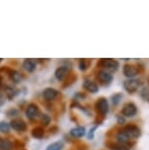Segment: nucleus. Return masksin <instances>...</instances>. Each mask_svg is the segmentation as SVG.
<instances>
[{"instance_id":"obj_14","label":"nucleus","mask_w":149,"mask_h":150,"mask_svg":"<svg viewBox=\"0 0 149 150\" xmlns=\"http://www.w3.org/2000/svg\"><path fill=\"white\" fill-rule=\"evenodd\" d=\"M70 134H71L72 137H83L85 135V129L81 126L76 127V128L71 129Z\"/></svg>"},{"instance_id":"obj_6","label":"nucleus","mask_w":149,"mask_h":150,"mask_svg":"<svg viewBox=\"0 0 149 150\" xmlns=\"http://www.w3.org/2000/svg\"><path fill=\"white\" fill-rule=\"evenodd\" d=\"M136 113H137V108H136V104L133 102H129L125 104L122 109V114L125 116V117H128V118L133 117Z\"/></svg>"},{"instance_id":"obj_2","label":"nucleus","mask_w":149,"mask_h":150,"mask_svg":"<svg viewBox=\"0 0 149 150\" xmlns=\"http://www.w3.org/2000/svg\"><path fill=\"white\" fill-rule=\"evenodd\" d=\"M100 66L105 69L107 72H116L119 69V62L114 60V59H101Z\"/></svg>"},{"instance_id":"obj_11","label":"nucleus","mask_w":149,"mask_h":150,"mask_svg":"<svg viewBox=\"0 0 149 150\" xmlns=\"http://www.w3.org/2000/svg\"><path fill=\"white\" fill-rule=\"evenodd\" d=\"M70 69L67 66H61L58 67L55 71V77L58 81H63L65 79L68 77Z\"/></svg>"},{"instance_id":"obj_21","label":"nucleus","mask_w":149,"mask_h":150,"mask_svg":"<svg viewBox=\"0 0 149 150\" xmlns=\"http://www.w3.org/2000/svg\"><path fill=\"white\" fill-rule=\"evenodd\" d=\"M50 121H51V118H50V116H48L47 114H42L40 116V123H41V125H43V126L49 125Z\"/></svg>"},{"instance_id":"obj_9","label":"nucleus","mask_w":149,"mask_h":150,"mask_svg":"<svg viewBox=\"0 0 149 150\" xmlns=\"http://www.w3.org/2000/svg\"><path fill=\"white\" fill-rule=\"evenodd\" d=\"M97 111L102 115H106L109 112V103L106 98H100L96 102Z\"/></svg>"},{"instance_id":"obj_22","label":"nucleus","mask_w":149,"mask_h":150,"mask_svg":"<svg viewBox=\"0 0 149 150\" xmlns=\"http://www.w3.org/2000/svg\"><path fill=\"white\" fill-rule=\"evenodd\" d=\"M123 97V95L122 94H115L112 96V99H113V103L114 104H118L119 103V101H120V99Z\"/></svg>"},{"instance_id":"obj_17","label":"nucleus","mask_w":149,"mask_h":150,"mask_svg":"<svg viewBox=\"0 0 149 150\" xmlns=\"http://www.w3.org/2000/svg\"><path fill=\"white\" fill-rule=\"evenodd\" d=\"M32 135L35 138H42L44 137V129L41 127H36L32 129Z\"/></svg>"},{"instance_id":"obj_24","label":"nucleus","mask_w":149,"mask_h":150,"mask_svg":"<svg viewBox=\"0 0 149 150\" xmlns=\"http://www.w3.org/2000/svg\"><path fill=\"white\" fill-rule=\"evenodd\" d=\"M114 150H129V149L125 148V147H118V148H115Z\"/></svg>"},{"instance_id":"obj_13","label":"nucleus","mask_w":149,"mask_h":150,"mask_svg":"<svg viewBox=\"0 0 149 150\" xmlns=\"http://www.w3.org/2000/svg\"><path fill=\"white\" fill-rule=\"evenodd\" d=\"M22 66H23L25 71H27L28 73L35 72L36 69V63L33 59H25Z\"/></svg>"},{"instance_id":"obj_16","label":"nucleus","mask_w":149,"mask_h":150,"mask_svg":"<svg viewBox=\"0 0 149 150\" xmlns=\"http://www.w3.org/2000/svg\"><path fill=\"white\" fill-rule=\"evenodd\" d=\"M9 77H10V80L15 83H20V81H22V79H23L22 78V74L15 70L9 71Z\"/></svg>"},{"instance_id":"obj_10","label":"nucleus","mask_w":149,"mask_h":150,"mask_svg":"<svg viewBox=\"0 0 149 150\" xmlns=\"http://www.w3.org/2000/svg\"><path fill=\"white\" fill-rule=\"evenodd\" d=\"M59 94V91L57 89L53 88V87H47L42 92V96L46 101H52L57 97Z\"/></svg>"},{"instance_id":"obj_5","label":"nucleus","mask_w":149,"mask_h":150,"mask_svg":"<svg viewBox=\"0 0 149 150\" xmlns=\"http://www.w3.org/2000/svg\"><path fill=\"white\" fill-rule=\"evenodd\" d=\"M9 124H10L11 129H15L17 132H25L28 128L26 122L20 118L13 119V120H11Z\"/></svg>"},{"instance_id":"obj_4","label":"nucleus","mask_w":149,"mask_h":150,"mask_svg":"<svg viewBox=\"0 0 149 150\" xmlns=\"http://www.w3.org/2000/svg\"><path fill=\"white\" fill-rule=\"evenodd\" d=\"M26 116L29 120H35L39 116V108L35 103H30L27 106Z\"/></svg>"},{"instance_id":"obj_20","label":"nucleus","mask_w":149,"mask_h":150,"mask_svg":"<svg viewBox=\"0 0 149 150\" xmlns=\"http://www.w3.org/2000/svg\"><path fill=\"white\" fill-rule=\"evenodd\" d=\"M5 91H6V95H7V97L8 98H13L14 96H15V94H16V91L17 90L15 89V87L14 86H6V89H5Z\"/></svg>"},{"instance_id":"obj_18","label":"nucleus","mask_w":149,"mask_h":150,"mask_svg":"<svg viewBox=\"0 0 149 150\" xmlns=\"http://www.w3.org/2000/svg\"><path fill=\"white\" fill-rule=\"evenodd\" d=\"M62 148H63V143L61 141H56V142L50 143L45 150H62Z\"/></svg>"},{"instance_id":"obj_23","label":"nucleus","mask_w":149,"mask_h":150,"mask_svg":"<svg viewBox=\"0 0 149 150\" xmlns=\"http://www.w3.org/2000/svg\"><path fill=\"white\" fill-rule=\"evenodd\" d=\"M86 67H88V65H86V60H81L80 61V69L81 71H84L86 69Z\"/></svg>"},{"instance_id":"obj_12","label":"nucleus","mask_w":149,"mask_h":150,"mask_svg":"<svg viewBox=\"0 0 149 150\" xmlns=\"http://www.w3.org/2000/svg\"><path fill=\"white\" fill-rule=\"evenodd\" d=\"M83 86L84 89L88 90V91L90 93H96L98 90H99V87H98L97 84L95 83L93 81L89 80V79H86V80L83 81Z\"/></svg>"},{"instance_id":"obj_3","label":"nucleus","mask_w":149,"mask_h":150,"mask_svg":"<svg viewBox=\"0 0 149 150\" xmlns=\"http://www.w3.org/2000/svg\"><path fill=\"white\" fill-rule=\"evenodd\" d=\"M140 86V81L136 80V79H128L124 83V87L128 92L133 93L138 90Z\"/></svg>"},{"instance_id":"obj_7","label":"nucleus","mask_w":149,"mask_h":150,"mask_svg":"<svg viewBox=\"0 0 149 150\" xmlns=\"http://www.w3.org/2000/svg\"><path fill=\"white\" fill-rule=\"evenodd\" d=\"M123 73L128 79H133L137 75L138 71H137V68L134 66V65L126 64L125 66H124Z\"/></svg>"},{"instance_id":"obj_15","label":"nucleus","mask_w":149,"mask_h":150,"mask_svg":"<svg viewBox=\"0 0 149 150\" xmlns=\"http://www.w3.org/2000/svg\"><path fill=\"white\" fill-rule=\"evenodd\" d=\"M13 147L12 141L8 138H0V150H12Z\"/></svg>"},{"instance_id":"obj_19","label":"nucleus","mask_w":149,"mask_h":150,"mask_svg":"<svg viewBox=\"0 0 149 150\" xmlns=\"http://www.w3.org/2000/svg\"><path fill=\"white\" fill-rule=\"evenodd\" d=\"M10 129L11 127L9 123H7L5 121L0 122V132H2V134H8L10 132Z\"/></svg>"},{"instance_id":"obj_1","label":"nucleus","mask_w":149,"mask_h":150,"mask_svg":"<svg viewBox=\"0 0 149 150\" xmlns=\"http://www.w3.org/2000/svg\"><path fill=\"white\" fill-rule=\"evenodd\" d=\"M141 134L139 128H137L136 126H126L125 128H123L122 129H120L119 132L117 134V139L122 143L128 142L131 139H136L138 138Z\"/></svg>"},{"instance_id":"obj_8","label":"nucleus","mask_w":149,"mask_h":150,"mask_svg":"<svg viewBox=\"0 0 149 150\" xmlns=\"http://www.w3.org/2000/svg\"><path fill=\"white\" fill-rule=\"evenodd\" d=\"M97 79L100 83L104 84H108L113 81V77H112L111 73H109L105 70H101L97 73Z\"/></svg>"}]
</instances>
